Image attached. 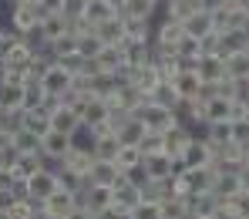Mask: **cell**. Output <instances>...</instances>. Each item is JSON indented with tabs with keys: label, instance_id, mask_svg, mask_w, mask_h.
Returning <instances> with one entry per match:
<instances>
[{
	"label": "cell",
	"instance_id": "1",
	"mask_svg": "<svg viewBox=\"0 0 249 219\" xmlns=\"http://www.w3.org/2000/svg\"><path fill=\"white\" fill-rule=\"evenodd\" d=\"M37 20H41V7H31V3H14L3 24H7L10 31H17V34H27V31H34V27H37Z\"/></svg>",
	"mask_w": 249,
	"mask_h": 219
},
{
	"label": "cell",
	"instance_id": "2",
	"mask_svg": "<svg viewBox=\"0 0 249 219\" xmlns=\"http://www.w3.org/2000/svg\"><path fill=\"white\" fill-rule=\"evenodd\" d=\"M91 165H94V152L91 148H78V145H71L64 152V159H61V169L68 175H74V179H88Z\"/></svg>",
	"mask_w": 249,
	"mask_h": 219
},
{
	"label": "cell",
	"instance_id": "3",
	"mask_svg": "<svg viewBox=\"0 0 249 219\" xmlns=\"http://www.w3.org/2000/svg\"><path fill=\"white\" fill-rule=\"evenodd\" d=\"M135 115L142 118V125H145L148 131H159V135H162L165 128H172V125H175V115H172L168 108H159V105H152L148 98H145V105H142Z\"/></svg>",
	"mask_w": 249,
	"mask_h": 219
},
{
	"label": "cell",
	"instance_id": "4",
	"mask_svg": "<svg viewBox=\"0 0 249 219\" xmlns=\"http://www.w3.org/2000/svg\"><path fill=\"white\" fill-rule=\"evenodd\" d=\"M159 14H162L159 0H124L122 7H118L122 20H155Z\"/></svg>",
	"mask_w": 249,
	"mask_h": 219
},
{
	"label": "cell",
	"instance_id": "5",
	"mask_svg": "<svg viewBox=\"0 0 249 219\" xmlns=\"http://www.w3.org/2000/svg\"><path fill=\"white\" fill-rule=\"evenodd\" d=\"M41 85H44V91H47V94L64 98V94H68V88L74 85V74H68V71H64V68L54 61V64H51V68L41 74Z\"/></svg>",
	"mask_w": 249,
	"mask_h": 219
},
{
	"label": "cell",
	"instance_id": "6",
	"mask_svg": "<svg viewBox=\"0 0 249 219\" xmlns=\"http://www.w3.org/2000/svg\"><path fill=\"white\" fill-rule=\"evenodd\" d=\"M71 209H74V192L64 189V185H54V192L44 199V213L54 216V219H64Z\"/></svg>",
	"mask_w": 249,
	"mask_h": 219
},
{
	"label": "cell",
	"instance_id": "7",
	"mask_svg": "<svg viewBox=\"0 0 249 219\" xmlns=\"http://www.w3.org/2000/svg\"><path fill=\"white\" fill-rule=\"evenodd\" d=\"M37 27H41L44 41H54V37H61V34L71 31V20H68L61 10H44V7H41V20H37Z\"/></svg>",
	"mask_w": 249,
	"mask_h": 219
},
{
	"label": "cell",
	"instance_id": "8",
	"mask_svg": "<svg viewBox=\"0 0 249 219\" xmlns=\"http://www.w3.org/2000/svg\"><path fill=\"white\" fill-rule=\"evenodd\" d=\"M196 74L202 78V85H215L226 78V61L215 54H199L196 57Z\"/></svg>",
	"mask_w": 249,
	"mask_h": 219
},
{
	"label": "cell",
	"instance_id": "9",
	"mask_svg": "<svg viewBox=\"0 0 249 219\" xmlns=\"http://www.w3.org/2000/svg\"><path fill=\"white\" fill-rule=\"evenodd\" d=\"M138 202H142V199H138V189L118 175V182L111 185V209H118V213H131Z\"/></svg>",
	"mask_w": 249,
	"mask_h": 219
},
{
	"label": "cell",
	"instance_id": "10",
	"mask_svg": "<svg viewBox=\"0 0 249 219\" xmlns=\"http://www.w3.org/2000/svg\"><path fill=\"white\" fill-rule=\"evenodd\" d=\"M118 14V7L111 3V0H84V10L78 20L84 24H91V27H98V24H105V20H111Z\"/></svg>",
	"mask_w": 249,
	"mask_h": 219
},
{
	"label": "cell",
	"instance_id": "11",
	"mask_svg": "<svg viewBox=\"0 0 249 219\" xmlns=\"http://www.w3.org/2000/svg\"><path fill=\"white\" fill-rule=\"evenodd\" d=\"M249 54V31H219V57Z\"/></svg>",
	"mask_w": 249,
	"mask_h": 219
},
{
	"label": "cell",
	"instance_id": "12",
	"mask_svg": "<svg viewBox=\"0 0 249 219\" xmlns=\"http://www.w3.org/2000/svg\"><path fill=\"white\" fill-rule=\"evenodd\" d=\"M94 61H98V71H105V74H118L124 68V51L118 44H105L98 54H94Z\"/></svg>",
	"mask_w": 249,
	"mask_h": 219
},
{
	"label": "cell",
	"instance_id": "13",
	"mask_svg": "<svg viewBox=\"0 0 249 219\" xmlns=\"http://www.w3.org/2000/svg\"><path fill=\"white\" fill-rule=\"evenodd\" d=\"M47 122H51V128H54V131H64V135H71V131L81 125L78 111H74L71 105H64V101H61V105H57V108L47 115Z\"/></svg>",
	"mask_w": 249,
	"mask_h": 219
},
{
	"label": "cell",
	"instance_id": "14",
	"mask_svg": "<svg viewBox=\"0 0 249 219\" xmlns=\"http://www.w3.org/2000/svg\"><path fill=\"white\" fill-rule=\"evenodd\" d=\"M24 185H27V196H34V199H47V196L54 192V185H57V175L37 169L34 175H27V179H24Z\"/></svg>",
	"mask_w": 249,
	"mask_h": 219
},
{
	"label": "cell",
	"instance_id": "15",
	"mask_svg": "<svg viewBox=\"0 0 249 219\" xmlns=\"http://www.w3.org/2000/svg\"><path fill=\"white\" fill-rule=\"evenodd\" d=\"M232 118V101L222 94H212L202 105V122H229Z\"/></svg>",
	"mask_w": 249,
	"mask_h": 219
},
{
	"label": "cell",
	"instance_id": "16",
	"mask_svg": "<svg viewBox=\"0 0 249 219\" xmlns=\"http://www.w3.org/2000/svg\"><path fill=\"white\" fill-rule=\"evenodd\" d=\"M71 148V135H64V131H47L41 138V155H47V159H64V152Z\"/></svg>",
	"mask_w": 249,
	"mask_h": 219
},
{
	"label": "cell",
	"instance_id": "17",
	"mask_svg": "<svg viewBox=\"0 0 249 219\" xmlns=\"http://www.w3.org/2000/svg\"><path fill=\"white\" fill-rule=\"evenodd\" d=\"M7 169H10L14 179H27V175H34L41 169V152H17Z\"/></svg>",
	"mask_w": 249,
	"mask_h": 219
},
{
	"label": "cell",
	"instance_id": "18",
	"mask_svg": "<svg viewBox=\"0 0 249 219\" xmlns=\"http://www.w3.org/2000/svg\"><path fill=\"white\" fill-rule=\"evenodd\" d=\"M108 105H118V108H124V111H131V115H135V111L145 105V94H142L135 85H118L115 98H111Z\"/></svg>",
	"mask_w": 249,
	"mask_h": 219
},
{
	"label": "cell",
	"instance_id": "19",
	"mask_svg": "<svg viewBox=\"0 0 249 219\" xmlns=\"http://www.w3.org/2000/svg\"><path fill=\"white\" fill-rule=\"evenodd\" d=\"M118 148H122V142H118V135H115V131H105V135H94V145H91V152H94V159H101V162H115V155H118Z\"/></svg>",
	"mask_w": 249,
	"mask_h": 219
},
{
	"label": "cell",
	"instance_id": "20",
	"mask_svg": "<svg viewBox=\"0 0 249 219\" xmlns=\"http://www.w3.org/2000/svg\"><path fill=\"white\" fill-rule=\"evenodd\" d=\"M118 165H115V162H101V159H94V165H91V172H88V182H91V185H108V189H111V185H115V182H118Z\"/></svg>",
	"mask_w": 249,
	"mask_h": 219
},
{
	"label": "cell",
	"instance_id": "21",
	"mask_svg": "<svg viewBox=\"0 0 249 219\" xmlns=\"http://www.w3.org/2000/svg\"><path fill=\"white\" fill-rule=\"evenodd\" d=\"M148 101H152V105H159V108H168V111H172L182 98H178V91H175L172 81H159V85L148 91Z\"/></svg>",
	"mask_w": 249,
	"mask_h": 219
},
{
	"label": "cell",
	"instance_id": "22",
	"mask_svg": "<svg viewBox=\"0 0 249 219\" xmlns=\"http://www.w3.org/2000/svg\"><path fill=\"white\" fill-rule=\"evenodd\" d=\"M20 128H27V131H34L37 138H44L51 131V122H47V115L41 108H24L20 111Z\"/></svg>",
	"mask_w": 249,
	"mask_h": 219
},
{
	"label": "cell",
	"instance_id": "23",
	"mask_svg": "<svg viewBox=\"0 0 249 219\" xmlns=\"http://www.w3.org/2000/svg\"><path fill=\"white\" fill-rule=\"evenodd\" d=\"M88 85H91V94H94V98H101V101H111L122 81H118L115 74H105V71H98V74H94Z\"/></svg>",
	"mask_w": 249,
	"mask_h": 219
},
{
	"label": "cell",
	"instance_id": "24",
	"mask_svg": "<svg viewBox=\"0 0 249 219\" xmlns=\"http://www.w3.org/2000/svg\"><path fill=\"white\" fill-rule=\"evenodd\" d=\"M94 34H98V41H101V44H122L124 41V20L115 14L111 20L98 24V27H94Z\"/></svg>",
	"mask_w": 249,
	"mask_h": 219
},
{
	"label": "cell",
	"instance_id": "25",
	"mask_svg": "<svg viewBox=\"0 0 249 219\" xmlns=\"http://www.w3.org/2000/svg\"><path fill=\"white\" fill-rule=\"evenodd\" d=\"M182 31L192 34V37H206V34H212V17H209V10H196V14H189V17L182 20Z\"/></svg>",
	"mask_w": 249,
	"mask_h": 219
},
{
	"label": "cell",
	"instance_id": "26",
	"mask_svg": "<svg viewBox=\"0 0 249 219\" xmlns=\"http://www.w3.org/2000/svg\"><path fill=\"white\" fill-rule=\"evenodd\" d=\"M172 85L178 91V98H196L199 88H202V78H199L196 71H178V74L172 78Z\"/></svg>",
	"mask_w": 249,
	"mask_h": 219
},
{
	"label": "cell",
	"instance_id": "27",
	"mask_svg": "<svg viewBox=\"0 0 249 219\" xmlns=\"http://www.w3.org/2000/svg\"><path fill=\"white\" fill-rule=\"evenodd\" d=\"M145 131H148V128L142 125V118H138V115H128V122H124L115 135H118V142H122V145H138Z\"/></svg>",
	"mask_w": 249,
	"mask_h": 219
},
{
	"label": "cell",
	"instance_id": "28",
	"mask_svg": "<svg viewBox=\"0 0 249 219\" xmlns=\"http://www.w3.org/2000/svg\"><path fill=\"white\" fill-rule=\"evenodd\" d=\"M199 10V0H165V7H162V17H172V20H185L189 14H196Z\"/></svg>",
	"mask_w": 249,
	"mask_h": 219
},
{
	"label": "cell",
	"instance_id": "29",
	"mask_svg": "<svg viewBox=\"0 0 249 219\" xmlns=\"http://www.w3.org/2000/svg\"><path fill=\"white\" fill-rule=\"evenodd\" d=\"M142 165L148 169V175H152V179H168V175H172V159H168L165 152L145 155V159H142Z\"/></svg>",
	"mask_w": 249,
	"mask_h": 219
},
{
	"label": "cell",
	"instance_id": "30",
	"mask_svg": "<svg viewBox=\"0 0 249 219\" xmlns=\"http://www.w3.org/2000/svg\"><path fill=\"white\" fill-rule=\"evenodd\" d=\"M182 162H185V169L189 165H209V145L199 142V138H192L185 145V152H182Z\"/></svg>",
	"mask_w": 249,
	"mask_h": 219
},
{
	"label": "cell",
	"instance_id": "31",
	"mask_svg": "<svg viewBox=\"0 0 249 219\" xmlns=\"http://www.w3.org/2000/svg\"><path fill=\"white\" fill-rule=\"evenodd\" d=\"M152 24L155 20H124V41L152 44Z\"/></svg>",
	"mask_w": 249,
	"mask_h": 219
},
{
	"label": "cell",
	"instance_id": "32",
	"mask_svg": "<svg viewBox=\"0 0 249 219\" xmlns=\"http://www.w3.org/2000/svg\"><path fill=\"white\" fill-rule=\"evenodd\" d=\"M159 219H189V209H185V199H175V196H165L159 202Z\"/></svg>",
	"mask_w": 249,
	"mask_h": 219
},
{
	"label": "cell",
	"instance_id": "33",
	"mask_svg": "<svg viewBox=\"0 0 249 219\" xmlns=\"http://www.w3.org/2000/svg\"><path fill=\"white\" fill-rule=\"evenodd\" d=\"M226 78H249V54H226Z\"/></svg>",
	"mask_w": 249,
	"mask_h": 219
},
{
	"label": "cell",
	"instance_id": "34",
	"mask_svg": "<svg viewBox=\"0 0 249 219\" xmlns=\"http://www.w3.org/2000/svg\"><path fill=\"white\" fill-rule=\"evenodd\" d=\"M14 152H41V138L27 128L14 131Z\"/></svg>",
	"mask_w": 249,
	"mask_h": 219
},
{
	"label": "cell",
	"instance_id": "35",
	"mask_svg": "<svg viewBox=\"0 0 249 219\" xmlns=\"http://www.w3.org/2000/svg\"><path fill=\"white\" fill-rule=\"evenodd\" d=\"M44 85L41 81H31V78H24V108H37L44 101Z\"/></svg>",
	"mask_w": 249,
	"mask_h": 219
},
{
	"label": "cell",
	"instance_id": "36",
	"mask_svg": "<svg viewBox=\"0 0 249 219\" xmlns=\"http://www.w3.org/2000/svg\"><path fill=\"white\" fill-rule=\"evenodd\" d=\"M47 47H51V54H54V57H68V54H74V51H78L71 31H68V34H61V37H54V41H47Z\"/></svg>",
	"mask_w": 249,
	"mask_h": 219
},
{
	"label": "cell",
	"instance_id": "37",
	"mask_svg": "<svg viewBox=\"0 0 249 219\" xmlns=\"http://www.w3.org/2000/svg\"><path fill=\"white\" fill-rule=\"evenodd\" d=\"M142 162V152L135 148V145H122L118 148V155H115V165H118V172H124L128 165H138Z\"/></svg>",
	"mask_w": 249,
	"mask_h": 219
},
{
	"label": "cell",
	"instance_id": "38",
	"mask_svg": "<svg viewBox=\"0 0 249 219\" xmlns=\"http://www.w3.org/2000/svg\"><path fill=\"white\" fill-rule=\"evenodd\" d=\"M135 148L142 152V159H145V155H155V152H162V135H159V131H145Z\"/></svg>",
	"mask_w": 249,
	"mask_h": 219
},
{
	"label": "cell",
	"instance_id": "39",
	"mask_svg": "<svg viewBox=\"0 0 249 219\" xmlns=\"http://www.w3.org/2000/svg\"><path fill=\"white\" fill-rule=\"evenodd\" d=\"M122 179H124V182H131L135 189H142L145 182H152V175H148V169H145L142 162H138V165H128V169L122 172Z\"/></svg>",
	"mask_w": 249,
	"mask_h": 219
},
{
	"label": "cell",
	"instance_id": "40",
	"mask_svg": "<svg viewBox=\"0 0 249 219\" xmlns=\"http://www.w3.org/2000/svg\"><path fill=\"white\" fill-rule=\"evenodd\" d=\"M128 219H159V206H148V202H138L131 213H128Z\"/></svg>",
	"mask_w": 249,
	"mask_h": 219
},
{
	"label": "cell",
	"instance_id": "41",
	"mask_svg": "<svg viewBox=\"0 0 249 219\" xmlns=\"http://www.w3.org/2000/svg\"><path fill=\"white\" fill-rule=\"evenodd\" d=\"M81 54H78V51H74V54H68V57H57V64H61V68H64V71H68V74H78V68H81Z\"/></svg>",
	"mask_w": 249,
	"mask_h": 219
},
{
	"label": "cell",
	"instance_id": "42",
	"mask_svg": "<svg viewBox=\"0 0 249 219\" xmlns=\"http://www.w3.org/2000/svg\"><path fill=\"white\" fill-rule=\"evenodd\" d=\"M94 74H98V61H94V57H84V61H81V68H78V74H74V78H84V81H91Z\"/></svg>",
	"mask_w": 249,
	"mask_h": 219
},
{
	"label": "cell",
	"instance_id": "43",
	"mask_svg": "<svg viewBox=\"0 0 249 219\" xmlns=\"http://www.w3.org/2000/svg\"><path fill=\"white\" fill-rule=\"evenodd\" d=\"M10 182H14L10 169H0V192H7V189H10Z\"/></svg>",
	"mask_w": 249,
	"mask_h": 219
},
{
	"label": "cell",
	"instance_id": "44",
	"mask_svg": "<svg viewBox=\"0 0 249 219\" xmlns=\"http://www.w3.org/2000/svg\"><path fill=\"white\" fill-rule=\"evenodd\" d=\"M61 3H64V0H41L44 10H61Z\"/></svg>",
	"mask_w": 249,
	"mask_h": 219
},
{
	"label": "cell",
	"instance_id": "45",
	"mask_svg": "<svg viewBox=\"0 0 249 219\" xmlns=\"http://www.w3.org/2000/svg\"><path fill=\"white\" fill-rule=\"evenodd\" d=\"M0 169H7V159H3V152H0Z\"/></svg>",
	"mask_w": 249,
	"mask_h": 219
},
{
	"label": "cell",
	"instance_id": "46",
	"mask_svg": "<svg viewBox=\"0 0 249 219\" xmlns=\"http://www.w3.org/2000/svg\"><path fill=\"white\" fill-rule=\"evenodd\" d=\"M0 219H10V216H7V209H0Z\"/></svg>",
	"mask_w": 249,
	"mask_h": 219
},
{
	"label": "cell",
	"instance_id": "47",
	"mask_svg": "<svg viewBox=\"0 0 249 219\" xmlns=\"http://www.w3.org/2000/svg\"><path fill=\"white\" fill-rule=\"evenodd\" d=\"M111 3H115V7H122V3H124V0H111Z\"/></svg>",
	"mask_w": 249,
	"mask_h": 219
},
{
	"label": "cell",
	"instance_id": "48",
	"mask_svg": "<svg viewBox=\"0 0 249 219\" xmlns=\"http://www.w3.org/2000/svg\"><path fill=\"white\" fill-rule=\"evenodd\" d=\"M0 34H3V24H0Z\"/></svg>",
	"mask_w": 249,
	"mask_h": 219
},
{
	"label": "cell",
	"instance_id": "49",
	"mask_svg": "<svg viewBox=\"0 0 249 219\" xmlns=\"http://www.w3.org/2000/svg\"><path fill=\"white\" fill-rule=\"evenodd\" d=\"M222 3H232V0H222Z\"/></svg>",
	"mask_w": 249,
	"mask_h": 219
}]
</instances>
